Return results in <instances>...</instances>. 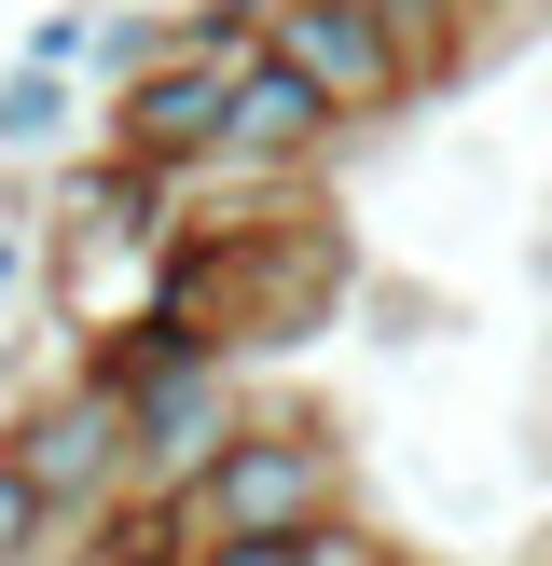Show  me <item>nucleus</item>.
I'll list each match as a JSON object with an SVG mask.
<instances>
[{
	"mask_svg": "<svg viewBox=\"0 0 552 566\" xmlns=\"http://www.w3.org/2000/svg\"><path fill=\"white\" fill-rule=\"evenodd\" d=\"M331 111H318V83L304 70H235V111H221V138H208V166H193V193H290L304 166H331Z\"/></svg>",
	"mask_w": 552,
	"mask_h": 566,
	"instance_id": "0eeeda50",
	"label": "nucleus"
},
{
	"mask_svg": "<svg viewBox=\"0 0 552 566\" xmlns=\"http://www.w3.org/2000/svg\"><path fill=\"white\" fill-rule=\"evenodd\" d=\"M83 359L125 387L138 484H152V497H193V484H208V457L248 429V401H263V387H248V359L221 346V332H180V318H152V304H138L125 332H97Z\"/></svg>",
	"mask_w": 552,
	"mask_h": 566,
	"instance_id": "f257e3e1",
	"label": "nucleus"
},
{
	"mask_svg": "<svg viewBox=\"0 0 552 566\" xmlns=\"http://www.w3.org/2000/svg\"><path fill=\"white\" fill-rule=\"evenodd\" d=\"M359 291H373V276H359V235H346V221L263 208V221H235V263H221V346H235V359H276V346H304V332H331Z\"/></svg>",
	"mask_w": 552,
	"mask_h": 566,
	"instance_id": "20e7f679",
	"label": "nucleus"
},
{
	"mask_svg": "<svg viewBox=\"0 0 552 566\" xmlns=\"http://www.w3.org/2000/svg\"><path fill=\"white\" fill-rule=\"evenodd\" d=\"M97 14H110V0H55V14L28 28L14 55H42V70H83V55H97Z\"/></svg>",
	"mask_w": 552,
	"mask_h": 566,
	"instance_id": "f8f14e48",
	"label": "nucleus"
},
{
	"mask_svg": "<svg viewBox=\"0 0 552 566\" xmlns=\"http://www.w3.org/2000/svg\"><path fill=\"white\" fill-rule=\"evenodd\" d=\"M511 14H539V0H511Z\"/></svg>",
	"mask_w": 552,
	"mask_h": 566,
	"instance_id": "ddd939ff",
	"label": "nucleus"
},
{
	"mask_svg": "<svg viewBox=\"0 0 552 566\" xmlns=\"http://www.w3.org/2000/svg\"><path fill=\"white\" fill-rule=\"evenodd\" d=\"M83 111H97V83H83V70L14 55V70H0V166H14V180H42V166L97 153V138H83Z\"/></svg>",
	"mask_w": 552,
	"mask_h": 566,
	"instance_id": "6e6552de",
	"label": "nucleus"
},
{
	"mask_svg": "<svg viewBox=\"0 0 552 566\" xmlns=\"http://www.w3.org/2000/svg\"><path fill=\"white\" fill-rule=\"evenodd\" d=\"M42 553H55V512L28 497V470L0 457V566H42Z\"/></svg>",
	"mask_w": 552,
	"mask_h": 566,
	"instance_id": "9b49d317",
	"label": "nucleus"
},
{
	"mask_svg": "<svg viewBox=\"0 0 552 566\" xmlns=\"http://www.w3.org/2000/svg\"><path fill=\"white\" fill-rule=\"evenodd\" d=\"M359 318H373V346H386V359H414L428 332H456V304L414 291V276H373V291H359Z\"/></svg>",
	"mask_w": 552,
	"mask_h": 566,
	"instance_id": "9d476101",
	"label": "nucleus"
},
{
	"mask_svg": "<svg viewBox=\"0 0 552 566\" xmlns=\"http://www.w3.org/2000/svg\"><path fill=\"white\" fill-rule=\"evenodd\" d=\"M263 55L318 83V111H331L346 138H359V125H401V111L428 97L414 55H401V28H386L373 0H276V14H263Z\"/></svg>",
	"mask_w": 552,
	"mask_h": 566,
	"instance_id": "39448f33",
	"label": "nucleus"
},
{
	"mask_svg": "<svg viewBox=\"0 0 552 566\" xmlns=\"http://www.w3.org/2000/svg\"><path fill=\"white\" fill-rule=\"evenodd\" d=\"M248 70H263V55H248ZM221 111H235V55H208V42L180 28L125 97H97V138H110V153H138V166H166V180H193L208 138H221Z\"/></svg>",
	"mask_w": 552,
	"mask_h": 566,
	"instance_id": "423d86ee",
	"label": "nucleus"
},
{
	"mask_svg": "<svg viewBox=\"0 0 552 566\" xmlns=\"http://www.w3.org/2000/svg\"><path fill=\"white\" fill-rule=\"evenodd\" d=\"M0 457L28 470V497L55 512V539H97V512L138 497V429H125V387H110L97 359H70L55 387H28V401L0 415Z\"/></svg>",
	"mask_w": 552,
	"mask_h": 566,
	"instance_id": "7ed1b4c3",
	"label": "nucleus"
},
{
	"mask_svg": "<svg viewBox=\"0 0 552 566\" xmlns=\"http://www.w3.org/2000/svg\"><path fill=\"white\" fill-rule=\"evenodd\" d=\"M539 566H552V539H539Z\"/></svg>",
	"mask_w": 552,
	"mask_h": 566,
	"instance_id": "2eb2a0df",
	"label": "nucleus"
},
{
	"mask_svg": "<svg viewBox=\"0 0 552 566\" xmlns=\"http://www.w3.org/2000/svg\"><path fill=\"white\" fill-rule=\"evenodd\" d=\"M386 566H414V553H386Z\"/></svg>",
	"mask_w": 552,
	"mask_h": 566,
	"instance_id": "4468645a",
	"label": "nucleus"
},
{
	"mask_svg": "<svg viewBox=\"0 0 552 566\" xmlns=\"http://www.w3.org/2000/svg\"><path fill=\"white\" fill-rule=\"evenodd\" d=\"M331 512H359V457L318 401H248V429L193 484V539H304Z\"/></svg>",
	"mask_w": 552,
	"mask_h": 566,
	"instance_id": "f03ea898",
	"label": "nucleus"
},
{
	"mask_svg": "<svg viewBox=\"0 0 552 566\" xmlns=\"http://www.w3.org/2000/svg\"><path fill=\"white\" fill-rule=\"evenodd\" d=\"M386 28H401V55H414V83H456V70H484V0H373Z\"/></svg>",
	"mask_w": 552,
	"mask_h": 566,
	"instance_id": "1a4fd4ad",
	"label": "nucleus"
}]
</instances>
